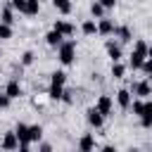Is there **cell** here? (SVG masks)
<instances>
[{
  "label": "cell",
  "mask_w": 152,
  "mask_h": 152,
  "mask_svg": "<svg viewBox=\"0 0 152 152\" xmlns=\"http://www.w3.org/2000/svg\"><path fill=\"white\" fill-rule=\"evenodd\" d=\"M74 57H76V43L74 40H62V45H59V62L62 64H71L74 62Z\"/></svg>",
  "instance_id": "1"
},
{
  "label": "cell",
  "mask_w": 152,
  "mask_h": 152,
  "mask_svg": "<svg viewBox=\"0 0 152 152\" xmlns=\"http://www.w3.org/2000/svg\"><path fill=\"white\" fill-rule=\"evenodd\" d=\"M95 107H97V112H100L102 116H109V114H112V97H109V95H100Z\"/></svg>",
  "instance_id": "2"
},
{
  "label": "cell",
  "mask_w": 152,
  "mask_h": 152,
  "mask_svg": "<svg viewBox=\"0 0 152 152\" xmlns=\"http://www.w3.org/2000/svg\"><path fill=\"white\" fill-rule=\"evenodd\" d=\"M145 59H147V52H140V50L133 48V52H131V66H133V69H140Z\"/></svg>",
  "instance_id": "3"
},
{
  "label": "cell",
  "mask_w": 152,
  "mask_h": 152,
  "mask_svg": "<svg viewBox=\"0 0 152 152\" xmlns=\"http://www.w3.org/2000/svg\"><path fill=\"white\" fill-rule=\"evenodd\" d=\"M140 124H142L145 128H150V126H152V102H145L142 114H140Z\"/></svg>",
  "instance_id": "4"
},
{
  "label": "cell",
  "mask_w": 152,
  "mask_h": 152,
  "mask_svg": "<svg viewBox=\"0 0 152 152\" xmlns=\"http://www.w3.org/2000/svg\"><path fill=\"white\" fill-rule=\"evenodd\" d=\"M55 28H57L62 36H74V31H76V28H74V24L62 21V19H57V21H55Z\"/></svg>",
  "instance_id": "5"
},
{
  "label": "cell",
  "mask_w": 152,
  "mask_h": 152,
  "mask_svg": "<svg viewBox=\"0 0 152 152\" xmlns=\"http://www.w3.org/2000/svg\"><path fill=\"white\" fill-rule=\"evenodd\" d=\"M133 93L140 95V97H147V95H152V86H150L147 81H140V83L133 86Z\"/></svg>",
  "instance_id": "6"
},
{
  "label": "cell",
  "mask_w": 152,
  "mask_h": 152,
  "mask_svg": "<svg viewBox=\"0 0 152 152\" xmlns=\"http://www.w3.org/2000/svg\"><path fill=\"white\" fill-rule=\"evenodd\" d=\"M102 119H104V116H102V114L97 112V107H93V109H88V124H90V126H95V128H100V126H102Z\"/></svg>",
  "instance_id": "7"
},
{
  "label": "cell",
  "mask_w": 152,
  "mask_h": 152,
  "mask_svg": "<svg viewBox=\"0 0 152 152\" xmlns=\"http://www.w3.org/2000/svg\"><path fill=\"white\" fill-rule=\"evenodd\" d=\"M2 147H5V150H17V147H19V138H17V133H5V138H2Z\"/></svg>",
  "instance_id": "8"
},
{
  "label": "cell",
  "mask_w": 152,
  "mask_h": 152,
  "mask_svg": "<svg viewBox=\"0 0 152 152\" xmlns=\"http://www.w3.org/2000/svg\"><path fill=\"white\" fill-rule=\"evenodd\" d=\"M112 31H116L114 28V24H112V19H100V24H97V33H102V36H109Z\"/></svg>",
  "instance_id": "9"
},
{
  "label": "cell",
  "mask_w": 152,
  "mask_h": 152,
  "mask_svg": "<svg viewBox=\"0 0 152 152\" xmlns=\"http://www.w3.org/2000/svg\"><path fill=\"white\" fill-rule=\"evenodd\" d=\"M62 38H64V36H62V33H59L57 28H52V31H50V33L45 36L48 45H52V48H59V45H62Z\"/></svg>",
  "instance_id": "10"
},
{
  "label": "cell",
  "mask_w": 152,
  "mask_h": 152,
  "mask_svg": "<svg viewBox=\"0 0 152 152\" xmlns=\"http://www.w3.org/2000/svg\"><path fill=\"white\" fill-rule=\"evenodd\" d=\"M116 102H119V107L128 109V107H131V93H128L126 88H121V90L116 93Z\"/></svg>",
  "instance_id": "11"
},
{
  "label": "cell",
  "mask_w": 152,
  "mask_h": 152,
  "mask_svg": "<svg viewBox=\"0 0 152 152\" xmlns=\"http://www.w3.org/2000/svg\"><path fill=\"white\" fill-rule=\"evenodd\" d=\"M38 12H40V2H38V0H26V5H24V14L36 17Z\"/></svg>",
  "instance_id": "12"
},
{
  "label": "cell",
  "mask_w": 152,
  "mask_h": 152,
  "mask_svg": "<svg viewBox=\"0 0 152 152\" xmlns=\"http://www.w3.org/2000/svg\"><path fill=\"white\" fill-rule=\"evenodd\" d=\"M107 55L112 57V62H119V59H121V48L109 40V43H107Z\"/></svg>",
  "instance_id": "13"
},
{
  "label": "cell",
  "mask_w": 152,
  "mask_h": 152,
  "mask_svg": "<svg viewBox=\"0 0 152 152\" xmlns=\"http://www.w3.org/2000/svg\"><path fill=\"white\" fill-rule=\"evenodd\" d=\"M5 93H7L12 100H14V97H19V95H21V86H19V81H10V83H7V88H5Z\"/></svg>",
  "instance_id": "14"
},
{
  "label": "cell",
  "mask_w": 152,
  "mask_h": 152,
  "mask_svg": "<svg viewBox=\"0 0 152 152\" xmlns=\"http://www.w3.org/2000/svg\"><path fill=\"white\" fill-rule=\"evenodd\" d=\"M104 10H107V7H104L100 0H95V2L90 5V14H93V17H97V19H102V17H104Z\"/></svg>",
  "instance_id": "15"
},
{
  "label": "cell",
  "mask_w": 152,
  "mask_h": 152,
  "mask_svg": "<svg viewBox=\"0 0 152 152\" xmlns=\"http://www.w3.org/2000/svg\"><path fill=\"white\" fill-rule=\"evenodd\" d=\"M48 95H50V100H62L64 88H62V86H57V83H52V86H50V90H48Z\"/></svg>",
  "instance_id": "16"
},
{
  "label": "cell",
  "mask_w": 152,
  "mask_h": 152,
  "mask_svg": "<svg viewBox=\"0 0 152 152\" xmlns=\"http://www.w3.org/2000/svg\"><path fill=\"white\" fill-rule=\"evenodd\" d=\"M78 147H81L83 152H88V150H93V147H95V140H93V135H83V138L78 140Z\"/></svg>",
  "instance_id": "17"
},
{
  "label": "cell",
  "mask_w": 152,
  "mask_h": 152,
  "mask_svg": "<svg viewBox=\"0 0 152 152\" xmlns=\"http://www.w3.org/2000/svg\"><path fill=\"white\" fill-rule=\"evenodd\" d=\"M52 5H55L62 14H69V12H71V2H69V0H52Z\"/></svg>",
  "instance_id": "18"
},
{
  "label": "cell",
  "mask_w": 152,
  "mask_h": 152,
  "mask_svg": "<svg viewBox=\"0 0 152 152\" xmlns=\"http://www.w3.org/2000/svg\"><path fill=\"white\" fill-rule=\"evenodd\" d=\"M81 31H83L86 36H93V33L97 31V24H95V21H83V26H81Z\"/></svg>",
  "instance_id": "19"
},
{
  "label": "cell",
  "mask_w": 152,
  "mask_h": 152,
  "mask_svg": "<svg viewBox=\"0 0 152 152\" xmlns=\"http://www.w3.org/2000/svg\"><path fill=\"white\" fill-rule=\"evenodd\" d=\"M7 38H12V28H10V24L0 21V40H7Z\"/></svg>",
  "instance_id": "20"
},
{
  "label": "cell",
  "mask_w": 152,
  "mask_h": 152,
  "mask_svg": "<svg viewBox=\"0 0 152 152\" xmlns=\"http://www.w3.org/2000/svg\"><path fill=\"white\" fill-rule=\"evenodd\" d=\"M124 71H126V66H124V64H119V62H114V64H112V76H114V78H121V76H124Z\"/></svg>",
  "instance_id": "21"
},
{
  "label": "cell",
  "mask_w": 152,
  "mask_h": 152,
  "mask_svg": "<svg viewBox=\"0 0 152 152\" xmlns=\"http://www.w3.org/2000/svg\"><path fill=\"white\" fill-rule=\"evenodd\" d=\"M50 81H52V83H57V86H64V83H66V74H64V71H55Z\"/></svg>",
  "instance_id": "22"
},
{
  "label": "cell",
  "mask_w": 152,
  "mask_h": 152,
  "mask_svg": "<svg viewBox=\"0 0 152 152\" xmlns=\"http://www.w3.org/2000/svg\"><path fill=\"white\" fill-rule=\"evenodd\" d=\"M28 135H31V142H33V140H40L43 128H40V126H28Z\"/></svg>",
  "instance_id": "23"
},
{
  "label": "cell",
  "mask_w": 152,
  "mask_h": 152,
  "mask_svg": "<svg viewBox=\"0 0 152 152\" xmlns=\"http://www.w3.org/2000/svg\"><path fill=\"white\" fill-rule=\"evenodd\" d=\"M0 17H2L0 21H5V24H10V26H12V21H14V17H12V10H10V7H5Z\"/></svg>",
  "instance_id": "24"
},
{
  "label": "cell",
  "mask_w": 152,
  "mask_h": 152,
  "mask_svg": "<svg viewBox=\"0 0 152 152\" xmlns=\"http://www.w3.org/2000/svg\"><path fill=\"white\" fill-rule=\"evenodd\" d=\"M33 59H36V55H33V52H31V50H28V52H24V55H21V64H24V66H28V64H33Z\"/></svg>",
  "instance_id": "25"
},
{
  "label": "cell",
  "mask_w": 152,
  "mask_h": 152,
  "mask_svg": "<svg viewBox=\"0 0 152 152\" xmlns=\"http://www.w3.org/2000/svg\"><path fill=\"white\" fill-rule=\"evenodd\" d=\"M131 104H133V112L140 116V114H142V107H145V102H142V100H135V102H131Z\"/></svg>",
  "instance_id": "26"
},
{
  "label": "cell",
  "mask_w": 152,
  "mask_h": 152,
  "mask_svg": "<svg viewBox=\"0 0 152 152\" xmlns=\"http://www.w3.org/2000/svg\"><path fill=\"white\" fill-rule=\"evenodd\" d=\"M140 69H142V71H145V74H147V76H150V78H152V59H145V62H142V66H140Z\"/></svg>",
  "instance_id": "27"
},
{
  "label": "cell",
  "mask_w": 152,
  "mask_h": 152,
  "mask_svg": "<svg viewBox=\"0 0 152 152\" xmlns=\"http://www.w3.org/2000/svg\"><path fill=\"white\" fill-rule=\"evenodd\" d=\"M119 36H121V40H131V31H128L126 26H121V28H119Z\"/></svg>",
  "instance_id": "28"
},
{
  "label": "cell",
  "mask_w": 152,
  "mask_h": 152,
  "mask_svg": "<svg viewBox=\"0 0 152 152\" xmlns=\"http://www.w3.org/2000/svg\"><path fill=\"white\" fill-rule=\"evenodd\" d=\"M10 100H12V97H10L7 93H5V95H0V109H5V107L10 104Z\"/></svg>",
  "instance_id": "29"
},
{
  "label": "cell",
  "mask_w": 152,
  "mask_h": 152,
  "mask_svg": "<svg viewBox=\"0 0 152 152\" xmlns=\"http://www.w3.org/2000/svg\"><path fill=\"white\" fill-rule=\"evenodd\" d=\"M24 5H26V0H12V7L19 12H24Z\"/></svg>",
  "instance_id": "30"
},
{
  "label": "cell",
  "mask_w": 152,
  "mask_h": 152,
  "mask_svg": "<svg viewBox=\"0 0 152 152\" xmlns=\"http://www.w3.org/2000/svg\"><path fill=\"white\" fill-rule=\"evenodd\" d=\"M71 95H74V93H71V90H64V95H62V102H66V104H69V102H71V100H74V97H71Z\"/></svg>",
  "instance_id": "31"
},
{
  "label": "cell",
  "mask_w": 152,
  "mask_h": 152,
  "mask_svg": "<svg viewBox=\"0 0 152 152\" xmlns=\"http://www.w3.org/2000/svg\"><path fill=\"white\" fill-rule=\"evenodd\" d=\"M100 2H102L104 7H114V5H116V0H100Z\"/></svg>",
  "instance_id": "32"
},
{
  "label": "cell",
  "mask_w": 152,
  "mask_h": 152,
  "mask_svg": "<svg viewBox=\"0 0 152 152\" xmlns=\"http://www.w3.org/2000/svg\"><path fill=\"white\" fill-rule=\"evenodd\" d=\"M147 59H152V45H150V50H147Z\"/></svg>",
  "instance_id": "33"
}]
</instances>
